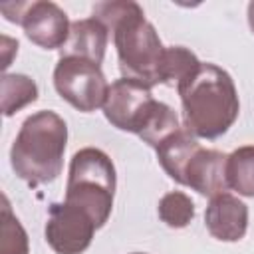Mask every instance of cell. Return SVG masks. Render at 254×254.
<instances>
[{"instance_id":"6da1fadb","label":"cell","mask_w":254,"mask_h":254,"mask_svg":"<svg viewBox=\"0 0 254 254\" xmlns=\"http://www.w3.org/2000/svg\"><path fill=\"white\" fill-rule=\"evenodd\" d=\"M93 18L113 34L121 75L149 87L163 83L165 46L155 26L145 18L143 8L131 0L97 2Z\"/></svg>"},{"instance_id":"7a4b0ae2","label":"cell","mask_w":254,"mask_h":254,"mask_svg":"<svg viewBox=\"0 0 254 254\" xmlns=\"http://www.w3.org/2000/svg\"><path fill=\"white\" fill-rule=\"evenodd\" d=\"M183 105L185 129L198 139L222 137L238 119L240 101L228 71L214 64H202L177 85Z\"/></svg>"},{"instance_id":"3957f363","label":"cell","mask_w":254,"mask_h":254,"mask_svg":"<svg viewBox=\"0 0 254 254\" xmlns=\"http://www.w3.org/2000/svg\"><path fill=\"white\" fill-rule=\"evenodd\" d=\"M65 143V121L54 111H36L26 117L12 143L10 165L30 185L52 183L62 175Z\"/></svg>"},{"instance_id":"277c9868","label":"cell","mask_w":254,"mask_h":254,"mask_svg":"<svg viewBox=\"0 0 254 254\" xmlns=\"http://www.w3.org/2000/svg\"><path fill=\"white\" fill-rule=\"evenodd\" d=\"M115 179V167L107 153L95 147L79 149L69 161L65 202L81 208L101 228L113 210Z\"/></svg>"},{"instance_id":"5b68a950","label":"cell","mask_w":254,"mask_h":254,"mask_svg":"<svg viewBox=\"0 0 254 254\" xmlns=\"http://www.w3.org/2000/svg\"><path fill=\"white\" fill-rule=\"evenodd\" d=\"M54 87L62 99L83 113L103 107L109 91L101 65L81 58H60L54 67Z\"/></svg>"},{"instance_id":"8992f818","label":"cell","mask_w":254,"mask_h":254,"mask_svg":"<svg viewBox=\"0 0 254 254\" xmlns=\"http://www.w3.org/2000/svg\"><path fill=\"white\" fill-rule=\"evenodd\" d=\"M157 99L153 97L149 85L121 77L109 85L107 99L103 103V115L119 131L139 135Z\"/></svg>"},{"instance_id":"52a82bcc","label":"cell","mask_w":254,"mask_h":254,"mask_svg":"<svg viewBox=\"0 0 254 254\" xmlns=\"http://www.w3.org/2000/svg\"><path fill=\"white\" fill-rule=\"evenodd\" d=\"M95 230V222L81 208L64 200L50 206L44 234L56 254H81L89 248Z\"/></svg>"},{"instance_id":"ba28073f","label":"cell","mask_w":254,"mask_h":254,"mask_svg":"<svg viewBox=\"0 0 254 254\" xmlns=\"http://www.w3.org/2000/svg\"><path fill=\"white\" fill-rule=\"evenodd\" d=\"M18 24L24 28L26 38L44 50H60L71 28L67 14L58 4L46 0L24 2Z\"/></svg>"},{"instance_id":"9c48e42d","label":"cell","mask_w":254,"mask_h":254,"mask_svg":"<svg viewBox=\"0 0 254 254\" xmlns=\"http://www.w3.org/2000/svg\"><path fill=\"white\" fill-rule=\"evenodd\" d=\"M226 161L228 155L216 151V149H204L198 147L190 159L187 161L179 185L189 187L196 190L202 196H216L220 192H226L228 181H226Z\"/></svg>"},{"instance_id":"30bf717a","label":"cell","mask_w":254,"mask_h":254,"mask_svg":"<svg viewBox=\"0 0 254 254\" xmlns=\"http://www.w3.org/2000/svg\"><path fill=\"white\" fill-rule=\"evenodd\" d=\"M206 230L222 242H238L248 228V206L230 192H220L210 198L204 210Z\"/></svg>"},{"instance_id":"8fae6325","label":"cell","mask_w":254,"mask_h":254,"mask_svg":"<svg viewBox=\"0 0 254 254\" xmlns=\"http://www.w3.org/2000/svg\"><path fill=\"white\" fill-rule=\"evenodd\" d=\"M107 40H109V30L105 28V24H101L93 16L85 20H77V22H71L69 36L65 44L60 48V56L81 58L101 65L105 58Z\"/></svg>"},{"instance_id":"7c38bea8","label":"cell","mask_w":254,"mask_h":254,"mask_svg":"<svg viewBox=\"0 0 254 254\" xmlns=\"http://www.w3.org/2000/svg\"><path fill=\"white\" fill-rule=\"evenodd\" d=\"M196 147H200L196 137H192L187 129H179L175 135H171L167 141H163L155 151H157V159H159L163 171L173 181L179 183L181 173H183L189 157L196 151Z\"/></svg>"},{"instance_id":"4fadbf2b","label":"cell","mask_w":254,"mask_h":254,"mask_svg":"<svg viewBox=\"0 0 254 254\" xmlns=\"http://www.w3.org/2000/svg\"><path fill=\"white\" fill-rule=\"evenodd\" d=\"M228 189L254 198V145L234 149L226 161Z\"/></svg>"},{"instance_id":"5bb4252c","label":"cell","mask_w":254,"mask_h":254,"mask_svg":"<svg viewBox=\"0 0 254 254\" xmlns=\"http://www.w3.org/2000/svg\"><path fill=\"white\" fill-rule=\"evenodd\" d=\"M38 99V85L32 77L24 73H4L2 75V113L12 117L22 107Z\"/></svg>"},{"instance_id":"9a60e30c","label":"cell","mask_w":254,"mask_h":254,"mask_svg":"<svg viewBox=\"0 0 254 254\" xmlns=\"http://www.w3.org/2000/svg\"><path fill=\"white\" fill-rule=\"evenodd\" d=\"M179 129H183V127H181L179 117L173 111V107L167 105V103H163V101H157L155 107H153V111H151V115H149V119H147V123H145V127L141 129L139 137L147 145H151L153 149H157L163 141H167Z\"/></svg>"},{"instance_id":"2e32d148","label":"cell","mask_w":254,"mask_h":254,"mask_svg":"<svg viewBox=\"0 0 254 254\" xmlns=\"http://www.w3.org/2000/svg\"><path fill=\"white\" fill-rule=\"evenodd\" d=\"M159 218L171 228H185L194 218V202L183 190H171L161 196L157 206Z\"/></svg>"},{"instance_id":"e0dca14e","label":"cell","mask_w":254,"mask_h":254,"mask_svg":"<svg viewBox=\"0 0 254 254\" xmlns=\"http://www.w3.org/2000/svg\"><path fill=\"white\" fill-rule=\"evenodd\" d=\"M200 65L198 58L183 48V46H171L165 50V62H163V83H183L189 79L196 67Z\"/></svg>"},{"instance_id":"ac0fdd59","label":"cell","mask_w":254,"mask_h":254,"mask_svg":"<svg viewBox=\"0 0 254 254\" xmlns=\"http://www.w3.org/2000/svg\"><path fill=\"white\" fill-rule=\"evenodd\" d=\"M0 254H30L28 234L16 214L10 208L6 196H2V240Z\"/></svg>"},{"instance_id":"d6986e66","label":"cell","mask_w":254,"mask_h":254,"mask_svg":"<svg viewBox=\"0 0 254 254\" xmlns=\"http://www.w3.org/2000/svg\"><path fill=\"white\" fill-rule=\"evenodd\" d=\"M2 46H4V62H2V69H6V67L10 65V62H12L10 54H12V52H18V42L12 40V38H8V36H4V38H2Z\"/></svg>"},{"instance_id":"ffe728a7","label":"cell","mask_w":254,"mask_h":254,"mask_svg":"<svg viewBox=\"0 0 254 254\" xmlns=\"http://www.w3.org/2000/svg\"><path fill=\"white\" fill-rule=\"evenodd\" d=\"M248 26H250V30L254 34V2L248 4Z\"/></svg>"},{"instance_id":"44dd1931","label":"cell","mask_w":254,"mask_h":254,"mask_svg":"<svg viewBox=\"0 0 254 254\" xmlns=\"http://www.w3.org/2000/svg\"><path fill=\"white\" fill-rule=\"evenodd\" d=\"M133 254H143V252H133Z\"/></svg>"}]
</instances>
